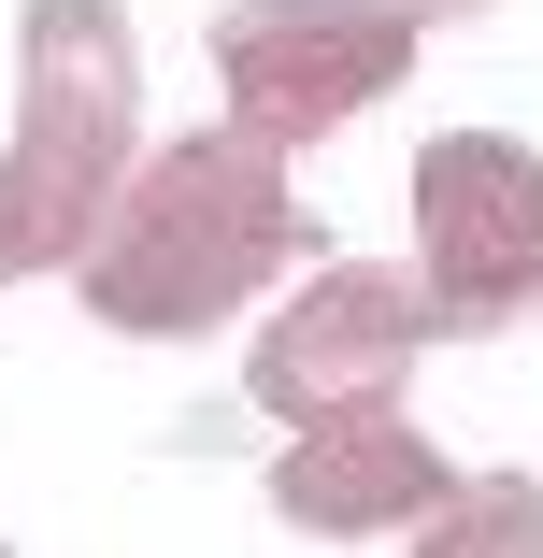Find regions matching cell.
Masks as SVG:
<instances>
[{"label":"cell","mask_w":543,"mask_h":558,"mask_svg":"<svg viewBox=\"0 0 543 558\" xmlns=\"http://www.w3.org/2000/svg\"><path fill=\"white\" fill-rule=\"evenodd\" d=\"M429 258H444L458 315H501L543 272V172L515 144H429Z\"/></svg>","instance_id":"cell-1"}]
</instances>
